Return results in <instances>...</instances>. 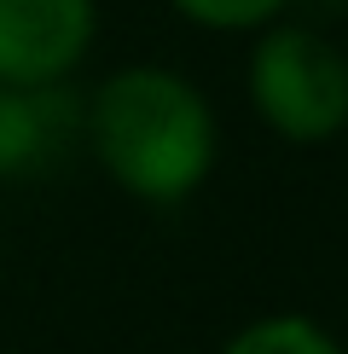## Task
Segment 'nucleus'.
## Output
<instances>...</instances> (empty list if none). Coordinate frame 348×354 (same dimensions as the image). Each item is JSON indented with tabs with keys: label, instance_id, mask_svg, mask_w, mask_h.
Returning <instances> with one entry per match:
<instances>
[{
	"label": "nucleus",
	"instance_id": "f257e3e1",
	"mask_svg": "<svg viewBox=\"0 0 348 354\" xmlns=\"http://www.w3.org/2000/svg\"><path fill=\"white\" fill-rule=\"evenodd\" d=\"M81 145L139 209H180L221 163V111L180 64L128 58L81 93Z\"/></svg>",
	"mask_w": 348,
	"mask_h": 354
},
{
	"label": "nucleus",
	"instance_id": "f03ea898",
	"mask_svg": "<svg viewBox=\"0 0 348 354\" xmlns=\"http://www.w3.org/2000/svg\"><path fill=\"white\" fill-rule=\"evenodd\" d=\"M244 105L279 145L313 151L348 134V47L325 24L290 18L250 35L244 53Z\"/></svg>",
	"mask_w": 348,
	"mask_h": 354
},
{
	"label": "nucleus",
	"instance_id": "7ed1b4c3",
	"mask_svg": "<svg viewBox=\"0 0 348 354\" xmlns=\"http://www.w3.org/2000/svg\"><path fill=\"white\" fill-rule=\"evenodd\" d=\"M105 35L99 0H0V87L64 93Z\"/></svg>",
	"mask_w": 348,
	"mask_h": 354
},
{
	"label": "nucleus",
	"instance_id": "20e7f679",
	"mask_svg": "<svg viewBox=\"0 0 348 354\" xmlns=\"http://www.w3.org/2000/svg\"><path fill=\"white\" fill-rule=\"evenodd\" d=\"M70 140H81V99L70 93H29L0 87V180L47 169Z\"/></svg>",
	"mask_w": 348,
	"mask_h": 354
},
{
	"label": "nucleus",
	"instance_id": "39448f33",
	"mask_svg": "<svg viewBox=\"0 0 348 354\" xmlns=\"http://www.w3.org/2000/svg\"><path fill=\"white\" fill-rule=\"evenodd\" d=\"M215 354H348V343L325 326L319 314H302V308H273V314H255L244 326H232Z\"/></svg>",
	"mask_w": 348,
	"mask_h": 354
},
{
	"label": "nucleus",
	"instance_id": "423d86ee",
	"mask_svg": "<svg viewBox=\"0 0 348 354\" xmlns=\"http://www.w3.org/2000/svg\"><path fill=\"white\" fill-rule=\"evenodd\" d=\"M163 6L197 35H261L267 24L290 18L302 0H163Z\"/></svg>",
	"mask_w": 348,
	"mask_h": 354
},
{
	"label": "nucleus",
	"instance_id": "0eeeda50",
	"mask_svg": "<svg viewBox=\"0 0 348 354\" xmlns=\"http://www.w3.org/2000/svg\"><path fill=\"white\" fill-rule=\"evenodd\" d=\"M342 47H348V35H342Z\"/></svg>",
	"mask_w": 348,
	"mask_h": 354
}]
</instances>
